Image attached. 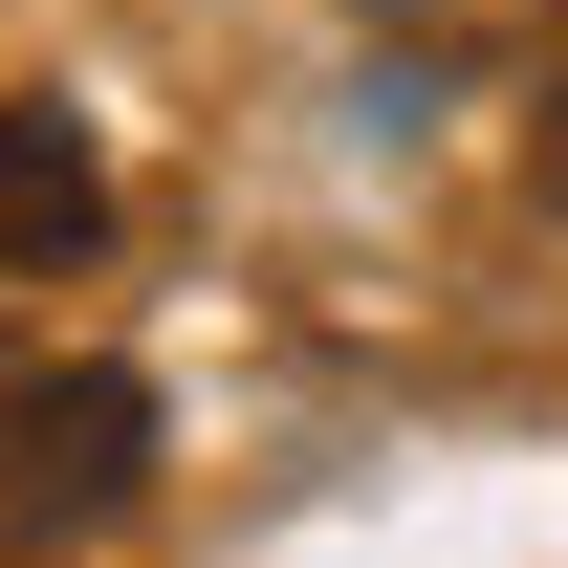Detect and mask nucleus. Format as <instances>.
I'll return each instance as SVG.
<instances>
[{
	"label": "nucleus",
	"mask_w": 568,
	"mask_h": 568,
	"mask_svg": "<svg viewBox=\"0 0 568 568\" xmlns=\"http://www.w3.org/2000/svg\"><path fill=\"white\" fill-rule=\"evenodd\" d=\"M525 197L568 219V88H547V110H525Z\"/></svg>",
	"instance_id": "20e7f679"
},
{
	"label": "nucleus",
	"mask_w": 568,
	"mask_h": 568,
	"mask_svg": "<svg viewBox=\"0 0 568 568\" xmlns=\"http://www.w3.org/2000/svg\"><path fill=\"white\" fill-rule=\"evenodd\" d=\"M88 241H110V153H88V110H0V284H67Z\"/></svg>",
	"instance_id": "f03ea898"
},
{
	"label": "nucleus",
	"mask_w": 568,
	"mask_h": 568,
	"mask_svg": "<svg viewBox=\"0 0 568 568\" xmlns=\"http://www.w3.org/2000/svg\"><path fill=\"white\" fill-rule=\"evenodd\" d=\"M0 568H44V547H0Z\"/></svg>",
	"instance_id": "39448f33"
},
{
	"label": "nucleus",
	"mask_w": 568,
	"mask_h": 568,
	"mask_svg": "<svg viewBox=\"0 0 568 568\" xmlns=\"http://www.w3.org/2000/svg\"><path fill=\"white\" fill-rule=\"evenodd\" d=\"M153 481V394L132 372H22L0 394V525L44 547V525H110V503Z\"/></svg>",
	"instance_id": "f257e3e1"
},
{
	"label": "nucleus",
	"mask_w": 568,
	"mask_h": 568,
	"mask_svg": "<svg viewBox=\"0 0 568 568\" xmlns=\"http://www.w3.org/2000/svg\"><path fill=\"white\" fill-rule=\"evenodd\" d=\"M416 67H503V44H568V0H372Z\"/></svg>",
	"instance_id": "7ed1b4c3"
}]
</instances>
